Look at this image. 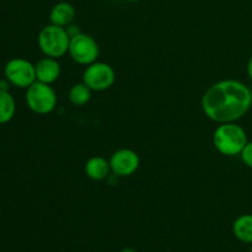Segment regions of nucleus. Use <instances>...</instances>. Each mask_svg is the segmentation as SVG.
Listing matches in <instances>:
<instances>
[{
  "label": "nucleus",
  "mask_w": 252,
  "mask_h": 252,
  "mask_svg": "<svg viewBox=\"0 0 252 252\" xmlns=\"http://www.w3.org/2000/svg\"><path fill=\"white\" fill-rule=\"evenodd\" d=\"M251 105V89L234 79L213 84L201 100L204 115L219 125L236 122L248 113Z\"/></svg>",
  "instance_id": "obj_1"
},
{
  "label": "nucleus",
  "mask_w": 252,
  "mask_h": 252,
  "mask_svg": "<svg viewBox=\"0 0 252 252\" xmlns=\"http://www.w3.org/2000/svg\"><path fill=\"white\" fill-rule=\"evenodd\" d=\"M248 142L245 129L236 122L220 123L213 133L214 148L225 157L240 155Z\"/></svg>",
  "instance_id": "obj_2"
},
{
  "label": "nucleus",
  "mask_w": 252,
  "mask_h": 252,
  "mask_svg": "<svg viewBox=\"0 0 252 252\" xmlns=\"http://www.w3.org/2000/svg\"><path fill=\"white\" fill-rule=\"evenodd\" d=\"M70 38L66 27L51 24L44 26L39 32L38 46L44 56L58 59L69 52Z\"/></svg>",
  "instance_id": "obj_3"
},
{
  "label": "nucleus",
  "mask_w": 252,
  "mask_h": 252,
  "mask_svg": "<svg viewBox=\"0 0 252 252\" xmlns=\"http://www.w3.org/2000/svg\"><path fill=\"white\" fill-rule=\"evenodd\" d=\"M27 107L37 115H48L57 107V94L49 84L34 81L26 90Z\"/></svg>",
  "instance_id": "obj_4"
},
{
  "label": "nucleus",
  "mask_w": 252,
  "mask_h": 252,
  "mask_svg": "<svg viewBox=\"0 0 252 252\" xmlns=\"http://www.w3.org/2000/svg\"><path fill=\"white\" fill-rule=\"evenodd\" d=\"M68 53L75 63L88 66L97 62L100 47L93 37L80 32L70 38Z\"/></svg>",
  "instance_id": "obj_5"
},
{
  "label": "nucleus",
  "mask_w": 252,
  "mask_h": 252,
  "mask_svg": "<svg viewBox=\"0 0 252 252\" xmlns=\"http://www.w3.org/2000/svg\"><path fill=\"white\" fill-rule=\"evenodd\" d=\"M116 81V73L112 66L102 62H95L86 66L83 73V83L93 91L108 90Z\"/></svg>",
  "instance_id": "obj_6"
},
{
  "label": "nucleus",
  "mask_w": 252,
  "mask_h": 252,
  "mask_svg": "<svg viewBox=\"0 0 252 252\" xmlns=\"http://www.w3.org/2000/svg\"><path fill=\"white\" fill-rule=\"evenodd\" d=\"M5 76L14 86L27 89L36 81V68L27 59H10L5 65Z\"/></svg>",
  "instance_id": "obj_7"
},
{
  "label": "nucleus",
  "mask_w": 252,
  "mask_h": 252,
  "mask_svg": "<svg viewBox=\"0 0 252 252\" xmlns=\"http://www.w3.org/2000/svg\"><path fill=\"white\" fill-rule=\"evenodd\" d=\"M111 170L118 177L132 176L139 169V155L132 149L122 148L113 153L110 158Z\"/></svg>",
  "instance_id": "obj_8"
},
{
  "label": "nucleus",
  "mask_w": 252,
  "mask_h": 252,
  "mask_svg": "<svg viewBox=\"0 0 252 252\" xmlns=\"http://www.w3.org/2000/svg\"><path fill=\"white\" fill-rule=\"evenodd\" d=\"M34 68H36V80L49 85L56 83L61 75V64L58 63V59L52 57L42 58L34 65Z\"/></svg>",
  "instance_id": "obj_9"
},
{
  "label": "nucleus",
  "mask_w": 252,
  "mask_h": 252,
  "mask_svg": "<svg viewBox=\"0 0 252 252\" xmlns=\"http://www.w3.org/2000/svg\"><path fill=\"white\" fill-rule=\"evenodd\" d=\"M84 171H85V175L90 180H94V181H103V180L110 177V174L112 172V170H111L110 160L105 159L103 157L96 155V157L90 158L85 162Z\"/></svg>",
  "instance_id": "obj_10"
},
{
  "label": "nucleus",
  "mask_w": 252,
  "mask_h": 252,
  "mask_svg": "<svg viewBox=\"0 0 252 252\" xmlns=\"http://www.w3.org/2000/svg\"><path fill=\"white\" fill-rule=\"evenodd\" d=\"M75 14V9L70 2L61 1L52 7L51 12H49V20H51V24L53 25L68 27L69 25L73 24Z\"/></svg>",
  "instance_id": "obj_11"
},
{
  "label": "nucleus",
  "mask_w": 252,
  "mask_h": 252,
  "mask_svg": "<svg viewBox=\"0 0 252 252\" xmlns=\"http://www.w3.org/2000/svg\"><path fill=\"white\" fill-rule=\"evenodd\" d=\"M233 233L238 240L252 244V214L238 217L233 224Z\"/></svg>",
  "instance_id": "obj_12"
},
{
  "label": "nucleus",
  "mask_w": 252,
  "mask_h": 252,
  "mask_svg": "<svg viewBox=\"0 0 252 252\" xmlns=\"http://www.w3.org/2000/svg\"><path fill=\"white\" fill-rule=\"evenodd\" d=\"M16 105L9 91L0 90V125L10 122L14 118Z\"/></svg>",
  "instance_id": "obj_13"
},
{
  "label": "nucleus",
  "mask_w": 252,
  "mask_h": 252,
  "mask_svg": "<svg viewBox=\"0 0 252 252\" xmlns=\"http://www.w3.org/2000/svg\"><path fill=\"white\" fill-rule=\"evenodd\" d=\"M91 89L84 83H78L69 90V101L74 106H85L91 98Z\"/></svg>",
  "instance_id": "obj_14"
},
{
  "label": "nucleus",
  "mask_w": 252,
  "mask_h": 252,
  "mask_svg": "<svg viewBox=\"0 0 252 252\" xmlns=\"http://www.w3.org/2000/svg\"><path fill=\"white\" fill-rule=\"evenodd\" d=\"M240 158L244 164L252 169V142H248L244 149L241 150Z\"/></svg>",
  "instance_id": "obj_15"
},
{
  "label": "nucleus",
  "mask_w": 252,
  "mask_h": 252,
  "mask_svg": "<svg viewBox=\"0 0 252 252\" xmlns=\"http://www.w3.org/2000/svg\"><path fill=\"white\" fill-rule=\"evenodd\" d=\"M246 71H248V76L249 79L252 81V56L250 57L248 62V66H246Z\"/></svg>",
  "instance_id": "obj_16"
},
{
  "label": "nucleus",
  "mask_w": 252,
  "mask_h": 252,
  "mask_svg": "<svg viewBox=\"0 0 252 252\" xmlns=\"http://www.w3.org/2000/svg\"><path fill=\"white\" fill-rule=\"evenodd\" d=\"M9 84H10V81L7 80V79L5 81L4 80L0 81V90H5V91L9 90V88H7V86H9Z\"/></svg>",
  "instance_id": "obj_17"
},
{
  "label": "nucleus",
  "mask_w": 252,
  "mask_h": 252,
  "mask_svg": "<svg viewBox=\"0 0 252 252\" xmlns=\"http://www.w3.org/2000/svg\"><path fill=\"white\" fill-rule=\"evenodd\" d=\"M121 252H135V250L133 248H125L122 249V251Z\"/></svg>",
  "instance_id": "obj_18"
},
{
  "label": "nucleus",
  "mask_w": 252,
  "mask_h": 252,
  "mask_svg": "<svg viewBox=\"0 0 252 252\" xmlns=\"http://www.w3.org/2000/svg\"><path fill=\"white\" fill-rule=\"evenodd\" d=\"M127 1H130V2H138V1H140V0H127Z\"/></svg>",
  "instance_id": "obj_19"
},
{
  "label": "nucleus",
  "mask_w": 252,
  "mask_h": 252,
  "mask_svg": "<svg viewBox=\"0 0 252 252\" xmlns=\"http://www.w3.org/2000/svg\"><path fill=\"white\" fill-rule=\"evenodd\" d=\"M250 252H252V246H251V250H250Z\"/></svg>",
  "instance_id": "obj_20"
},
{
  "label": "nucleus",
  "mask_w": 252,
  "mask_h": 252,
  "mask_svg": "<svg viewBox=\"0 0 252 252\" xmlns=\"http://www.w3.org/2000/svg\"><path fill=\"white\" fill-rule=\"evenodd\" d=\"M251 94H252V90H251Z\"/></svg>",
  "instance_id": "obj_21"
}]
</instances>
